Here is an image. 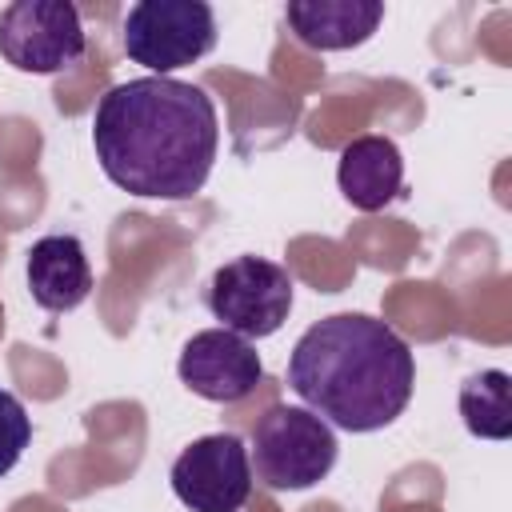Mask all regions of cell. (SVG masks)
<instances>
[{"mask_svg": "<svg viewBox=\"0 0 512 512\" xmlns=\"http://www.w3.org/2000/svg\"><path fill=\"white\" fill-rule=\"evenodd\" d=\"M292 276L284 264L264 256H236L220 264L208 280V308L220 320V328L260 340L280 332V324L292 312Z\"/></svg>", "mask_w": 512, "mask_h": 512, "instance_id": "5b68a950", "label": "cell"}, {"mask_svg": "<svg viewBox=\"0 0 512 512\" xmlns=\"http://www.w3.org/2000/svg\"><path fill=\"white\" fill-rule=\"evenodd\" d=\"M252 476L272 492H300L336 464V432L308 408H272L252 428Z\"/></svg>", "mask_w": 512, "mask_h": 512, "instance_id": "3957f363", "label": "cell"}, {"mask_svg": "<svg viewBox=\"0 0 512 512\" xmlns=\"http://www.w3.org/2000/svg\"><path fill=\"white\" fill-rule=\"evenodd\" d=\"M336 184L344 200L360 212H380L400 196L404 184V156L388 136H356L340 148Z\"/></svg>", "mask_w": 512, "mask_h": 512, "instance_id": "30bf717a", "label": "cell"}, {"mask_svg": "<svg viewBox=\"0 0 512 512\" xmlns=\"http://www.w3.org/2000/svg\"><path fill=\"white\" fill-rule=\"evenodd\" d=\"M28 288L44 312H72L92 292V268L76 236H40L28 248Z\"/></svg>", "mask_w": 512, "mask_h": 512, "instance_id": "8fae6325", "label": "cell"}, {"mask_svg": "<svg viewBox=\"0 0 512 512\" xmlns=\"http://www.w3.org/2000/svg\"><path fill=\"white\" fill-rule=\"evenodd\" d=\"M88 48L76 4L68 0H16L0 12V56L16 72L52 76L80 64Z\"/></svg>", "mask_w": 512, "mask_h": 512, "instance_id": "8992f818", "label": "cell"}, {"mask_svg": "<svg viewBox=\"0 0 512 512\" xmlns=\"http://www.w3.org/2000/svg\"><path fill=\"white\" fill-rule=\"evenodd\" d=\"M28 440H32V420L24 404L8 388H0V476H8L20 464Z\"/></svg>", "mask_w": 512, "mask_h": 512, "instance_id": "4fadbf2b", "label": "cell"}, {"mask_svg": "<svg viewBox=\"0 0 512 512\" xmlns=\"http://www.w3.org/2000/svg\"><path fill=\"white\" fill-rule=\"evenodd\" d=\"M168 480L192 512H240L252 496V460L236 432H212L176 456Z\"/></svg>", "mask_w": 512, "mask_h": 512, "instance_id": "52a82bcc", "label": "cell"}, {"mask_svg": "<svg viewBox=\"0 0 512 512\" xmlns=\"http://www.w3.org/2000/svg\"><path fill=\"white\" fill-rule=\"evenodd\" d=\"M220 144L216 104L200 84L140 76L112 84L92 120L104 176L148 200H188L204 188Z\"/></svg>", "mask_w": 512, "mask_h": 512, "instance_id": "6da1fadb", "label": "cell"}, {"mask_svg": "<svg viewBox=\"0 0 512 512\" xmlns=\"http://www.w3.org/2000/svg\"><path fill=\"white\" fill-rule=\"evenodd\" d=\"M180 384L192 388L196 396L212 400V404H236L244 396L256 392V384L264 380V364H260V352L228 332V328H204L196 332L184 352H180Z\"/></svg>", "mask_w": 512, "mask_h": 512, "instance_id": "ba28073f", "label": "cell"}, {"mask_svg": "<svg viewBox=\"0 0 512 512\" xmlns=\"http://www.w3.org/2000/svg\"><path fill=\"white\" fill-rule=\"evenodd\" d=\"M216 48V16L204 0H140L124 16V56L152 76L196 64Z\"/></svg>", "mask_w": 512, "mask_h": 512, "instance_id": "277c9868", "label": "cell"}, {"mask_svg": "<svg viewBox=\"0 0 512 512\" xmlns=\"http://www.w3.org/2000/svg\"><path fill=\"white\" fill-rule=\"evenodd\" d=\"M512 380L500 368H484L460 388V416L472 436L508 440L512 436Z\"/></svg>", "mask_w": 512, "mask_h": 512, "instance_id": "7c38bea8", "label": "cell"}, {"mask_svg": "<svg viewBox=\"0 0 512 512\" xmlns=\"http://www.w3.org/2000/svg\"><path fill=\"white\" fill-rule=\"evenodd\" d=\"M416 360L404 336L364 312L316 320L288 356V388L344 432L388 428L412 400Z\"/></svg>", "mask_w": 512, "mask_h": 512, "instance_id": "7a4b0ae2", "label": "cell"}, {"mask_svg": "<svg viewBox=\"0 0 512 512\" xmlns=\"http://www.w3.org/2000/svg\"><path fill=\"white\" fill-rule=\"evenodd\" d=\"M384 20L380 0H292L284 8L288 32L316 52H344L364 44Z\"/></svg>", "mask_w": 512, "mask_h": 512, "instance_id": "9c48e42d", "label": "cell"}]
</instances>
